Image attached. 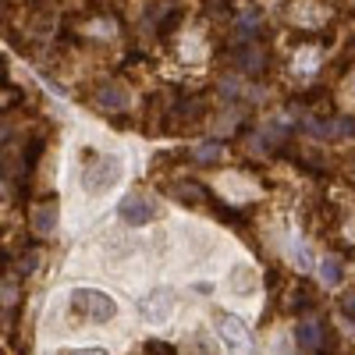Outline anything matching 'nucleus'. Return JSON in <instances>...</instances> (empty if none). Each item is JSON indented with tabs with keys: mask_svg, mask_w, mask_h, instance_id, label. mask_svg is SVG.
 Returning <instances> with one entry per match:
<instances>
[{
	"mask_svg": "<svg viewBox=\"0 0 355 355\" xmlns=\"http://www.w3.org/2000/svg\"><path fill=\"white\" fill-rule=\"evenodd\" d=\"M227 288H231V295H252L256 291V274L249 270V266H234V274L227 277Z\"/></svg>",
	"mask_w": 355,
	"mask_h": 355,
	"instance_id": "9b49d317",
	"label": "nucleus"
},
{
	"mask_svg": "<svg viewBox=\"0 0 355 355\" xmlns=\"http://www.w3.org/2000/svg\"><path fill=\"white\" fill-rule=\"evenodd\" d=\"M341 313H345L348 320H355V291H348L345 299H341Z\"/></svg>",
	"mask_w": 355,
	"mask_h": 355,
	"instance_id": "dca6fc26",
	"label": "nucleus"
},
{
	"mask_svg": "<svg viewBox=\"0 0 355 355\" xmlns=\"http://www.w3.org/2000/svg\"><path fill=\"white\" fill-rule=\"evenodd\" d=\"M306 132H309L313 139H323V142L352 139V135H355V117H331V121H323V117H309Z\"/></svg>",
	"mask_w": 355,
	"mask_h": 355,
	"instance_id": "20e7f679",
	"label": "nucleus"
},
{
	"mask_svg": "<svg viewBox=\"0 0 355 355\" xmlns=\"http://www.w3.org/2000/svg\"><path fill=\"white\" fill-rule=\"evenodd\" d=\"M71 309L89 323H107V320L117 316V302L107 291H96V288H75L71 291Z\"/></svg>",
	"mask_w": 355,
	"mask_h": 355,
	"instance_id": "f03ea898",
	"label": "nucleus"
},
{
	"mask_svg": "<svg viewBox=\"0 0 355 355\" xmlns=\"http://www.w3.org/2000/svg\"><path fill=\"white\" fill-rule=\"evenodd\" d=\"M160 214V206L153 196H146V192H128L121 202H117V217H121L125 224L132 227H146V224H153Z\"/></svg>",
	"mask_w": 355,
	"mask_h": 355,
	"instance_id": "7ed1b4c3",
	"label": "nucleus"
},
{
	"mask_svg": "<svg viewBox=\"0 0 355 355\" xmlns=\"http://www.w3.org/2000/svg\"><path fill=\"white\" fill-rule=\"evenodd\" d=\"M146 352H167V355H174V345H164V341H146Z\"/></svg>",
	"mask_w": 355,
	"mask_h": 355,
	"instance_id": "f3484780",
	"label": "nucleus"
},
{
	"mask_svg": "<svg viewBox=\"0 0 355 355\" xmlns=\"http://www.w3.org/2000/svg\"><path fill=\"white\" fill-rule=\"evenodd\" d=\"M266 61H270V57H266V50L259 43H245L239 53H234V64H239L245 75H263L266 71Z\"/></svg>",
	"mask_w": 355,
	"mask_h": 355,
	"instance_id": "6e6552de",
	"label": "nucleus"
},
{
	"mask_svg": "<svg viewBox=\"0 0 355 355\" xmlns=\"http://www.w3.org/2000/svg\"><path fill=\"white\" fill-rule=\"evenodd\" d=\"M341 277H345V263H341L338 256L323 259V266H320V281L327 284V288H334V284H341Z\"/></svg>",
	"mask_w": 355,
	"mask_h": 355,
	"instance_id": "ddd939ff",
	"label": "nucleus"
},
{
	"mask_svg": "<svg viewBox=\"0 0 355 355\" xmlns=\"http://www.w3.org/2000/svg\"><path fill=\"white\" fill-rule=\"evenodd\" d=\"M171 192H174V199H178V202H189V206H202V202H210V192L199 189V185H189V182L174 185Z\"/></svg>",
	"mask_w": 355,
	"mask_h": 355,
	"instance_id": "f8f14e48",
	"label": "nucleus"
},
{
	"mask_svg": "<svg viewBox=\"0 0 355 355\" xmlns=\"http://www.w3.org/2000/svg\"><path fill=\"white\" fill-rule=\"evenodd\" d=\"M295 341H299L302 352H320V348L331 345V331L323 327L320 320H306V323H299V331H295Z\"/></svg>",
	"mask_w": 355,
	"mask_h": 355,
	"instance_id": "423d86ee",
	"label": "nucleus"
},
{
	"mask_svg": "<svg viewBox=\"0 0 355 355\" xmlns=\"http://www.w3.org/2000/svg\"><path fill=\"white\" fill-rule=\"evenodd\" d=\"M224 157V146L220 142H199L196 150H192V160L196 164H217Z\"/></svg>",
	"mask_w": 355,
	"mask_h": 355,
	"instance_id": "4468645a",
	"label": "nucleus"
},
{
	"mask_svg": "<svg viewBox=\"0 0 355 355\" xmlns=\"http://www.w3.org/2000/svg\"><path fill=\"white\" fill-rule=\"evenodd\" d=\"M214 320H217V327H220V334H224V341H227V345H234V348H242V345H245V323H242L239 316H231V313H217Z\"/></svg>",
	"mask_w": 355,
	"mask_h": 355,
	"instance_id": "9d476101",
	"label": "nucleus"
},
{
	"mask_svg": "<svg viewBox=\"0 0 355 355\" xmlns=\"http://www.w3.org/2000/svg\"><path fill=\"white\" fill-rule=\"evenodd\" d=\"M28 224H33L36 234H53V227H57V202L46 199V202L33 206V217H28Z\"/></svg>",
	"mask_w": 355,
	"mask_h": 355,
	"instance_id": "1a4fd4ad",
	"label": "nucleus"
},
{
	"mask_svg": "<svg viewBox=\"0 0 355 355\" xmlns=\"http://www.w3.org/2000/svg\"><path fill=\"white\" fill-rule=\"evenodd\" d=\"M82 160H85V167H82V185H85V192H107V189H114L117 185V178H121V160L117 157H96L93 150H85L82 153Z\"/></svg>",
	"mask_w": 355,
	"mask_h": 355,
	"instance_id": "f257e3e1",
	"label": "nucleus"
},
{
	"mask_svg": "<svg viewBox=\"0 0 355 355\" xmlns=\"http://www.w3.org/2000/svg\"><path fill=\"white\" fill-rule=\"evenodd\" d=\"M313 306H316L313 288H309V284H299V295H295V306H291V309H299V313H302V309H313Z\"/></svg>",
	"mask_w": 355,
	"mask_h": 355,
	"instance_id": "2eb2a0df",
	"label": "nucleus"
},
{
	"mask_svg": "<svg viewBox=\"0 0 355 355\" xmlns=\"http://www.w3.org/2000/svg\"><path fill=\"white\" fill-rule=\"evenodd\" d=\"M96 107H103V110H128V103H132V96H128V89L121 85V82H103L100 89H96Z\"/></svg>",
	"mask_w": 355,
	"mask_h": 355,
	"instance_id": "0eeeda50",
	"label": "nucleus"
},
{
	"mask_svg": "<svg viewBox=\"0 0 355 355\" xmlns=\"http://www.w3.org/2000/svg\"><path fill=\"white\" fill-rule=\"evenodd\" d=\"M174 302H178V295L171 288H157V291H150V299L142 302V313L150 323H164V320L174 316Z\"/></svg>",
	"mask_w": 355,
	"mask_h": 355,
	"instance_id": "39448f33",
	"label": "nucleus"
}]
</instances>
